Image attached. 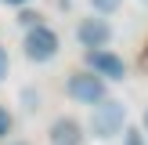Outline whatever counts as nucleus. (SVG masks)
<instances>
[{"label": "nucleus", "mask_w": 148, "mask_h": 145, "mask_svg": "<svg viewBox=\"0 0 148 145\" xmlns=\"http://www.w3.org/2000/svg\"><path fill=\"white\" fill-rule=\"evenodd\" d=\"M127 123V105L116 98H101L90 113V134L94 138H116Z\"/></svg>", "instance_id": "nucleus-1"}, {"label": "nucleus", "mask_w": 148, "mask_h": 145, "mask_svg": "<svg viewBox=\"0 0 148 145\" xmlns=\"http://www.w3.org/2000/svg\"><path fill=\"white\" fill-rule=\"evenodd\" d=\"M58 55V33L47 26H33L25 33V58L29 62H51Z\"/></svg>", "instance_id": "nucleus-2"}, {"label": "nucleus", "mask_w": 148, "mask_h": 145, "mask_svg": "<svg viewBox=\"0 0 148 145\" xmlns=\"http://www.w3.org/2000/svg\"><path fill=\"white\" fill-rule=\"evenodd\" d=\"M69 98L83 102V105H98L101 98H105V80L94 76V72H76V76H69Z\"/></svg>", "instance_id": "nucleus-3"}, {"label": "nucleus", "mask_w": 148, "mask_h": 145, "mask_svg": "<svg viewBox=\"0 0 148 145\" xmlns=\"http://www.w3.org/2000/svg\"><path fill=\"white\" fill-rule=\"evenodd\" d=\"M87 65L101 80H123L127 76V62L119 55H112V51H87Z\"/></svg>", "instance_id": "nucleus-4"}, {"label": "nucleus", "mask_w": 148, "mask_h": 145, "mask_svg": "<svg viewBox=\"0 0 148 145\" xmlns=\"http://www.w3.org/2000/svg\"><path fill=\"white\" fill-rule=\"evenodd\" d=\"M76 36H79V44H83L87 51H101L112 40V26H108L105 18H83L79 29H76Z\"/></svg>", "instance_id": "nucleus-5"}, {"label": "nucleus", "mask_w": 148, "mask_h": 145, "mask_svg": "<svg viewBox=\"0 0 148 145\" xmlns=\"http://www.w3.org/2000/svg\"><path fill=\"white\" fill-rule=\"evenodd\" d=\"M47 134H51V145H83V127L72 116H58Z\"/></svg>", "instance_id": "nucleus-6"}, {"label": "nucleus", "mask_w": 148, "mask_h": 145, "mask_svg": "<svg viewBox=\"0 0 148 145\" xmlns=\"http://www.w3.org/2000/svg\"><path fill=\"white\" fill-rule=\"evenodd\" d=\"M119 4H123V0H90V7H94V11H101V14H112Z\"/></svg>", "instance_id": "nucleus-7"}, {"label": "nucleus", "mask_w": 148, "mask_h": 145, "mask_svg": "<svg viewBox=\"0 0 148 145\" xmlns=\"http://www.w3.org/2000/svg\"><path fill=\"white\" fill-rule=\"evenodd\" d=\"M11 134V113H7V105H0V142Z\"/></svg>", "instance_id": "nucleus-8"}, {"label": "nucleus", "mask_w": 148, "mask_h": 145, "mask_svg": "<svg viewBox=\"0 0 148 145\" xmlns=\"http://www.w3.org/2000/svg\"><path fill=\"white\" fill-rule=\"evenodd\" d=\"M36 18H40V14H36V11H22V14H18V22H22V26H25V29L40 26V22H36Z\"/></svg>", "instance_id": "nucleus-9"}, {"label": "nucleus", "mask_w": 148, "mask_h": 145, "mask_svg": "<svg viewBox=\"0 0 148 145\" xmlns=\"http://www.w3.org/2000/svg\"><path fill=\"white\" fill-rule=\"evenodd\" d=\"M123 145H145V134L141 130H127L123 134Z\"/></svg>", "instance_id": "nucleus-10"}, {"label": "nucleus", "mask_w": 148, "mask_h": 145, "mask_svg": "<svg viewBox=\"0 0 148 145\" xmlns=\"http://www.w3.org/2000/svg\"><path fill=\"white\" fill-rule=\"evenodd\" d=\"M22 102H25V109L33 113V109H40V94H33V91H25L22 94Z\"/></svg>", "instance_id": "nucleus-11"}, {"label": "nucleus", "mask_w": 148, "mask_h": 145, "mask_svg": "<svg viewBox=\"0 0 148 145\" xmlns=\"http://www.w3.org/2000/svg\"><path fill=\"white\" fill-rule=\"evenodd\" d=\"M7 69H11V58H7V51H4V47H0V80H4V76H7Z\"/></svg>", "instance_id": "nucleus-12"}, {"label": "nucleus", "mask_w": 148, "mask_h": 145, "mask_svg": "<svg viewBox=\"0 0 148 145\" xmlns=\"http://www.w3.org/2000/svg\"><path fill=\"white\" fill-rule=\"evenodd\" d=\"M141 123H145V130H148V109H145V116H141Z\"/></svg>", "instance_id": "nucleus-13"}, {"label": "nucleus", "mask_w": 148, "mask_h": 145, "mask_svg": "<svg viewBox=\"0 0 148 145\" xmlns=\"http://www.w3.org/2000/svg\"><path fill=\"white\" fill-rule=\"evenodd\" d=\"M7 4H25V0H7Z\"/></svg>", "instance_id": "nucleus-14"}, {"label": "nucleus", "mask_w": 148, "mask_h": 145, "mask_svg": "<svg viewBox=\"0 0 148 145\" xmlns=\"http://www.w3.org/2000/svg\"><path fill=\"white\" fill-rule=\"evenodd\" d=\"M141 4H145V7H148V0H141Z\"/></svg>", "instance_id": "nucleus-15"}]
</instances>
